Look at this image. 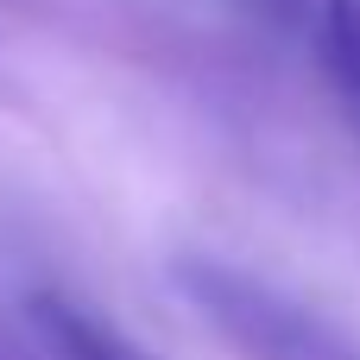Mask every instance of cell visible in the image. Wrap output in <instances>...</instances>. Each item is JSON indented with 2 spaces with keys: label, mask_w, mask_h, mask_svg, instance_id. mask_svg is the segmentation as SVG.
<instances>
[{
  "label": "cell",
  "mask_w": 360,
  "mask_h": 360,
  "mask_svg": "<svg viewBox=\"0 0 360 360\" xmlns=\"http://www.w3.org/2000/svg\"><path fill=\"white\" fill-rule=\"evenodd\" d=\"M171 278L190 297V310L215 335H228L247 360H360V342L348 329H335L323 310L297 304L291 291L228 259H177Z\"/></svg>",
  "instance_id": "cell-1"
},
{
  "label": "cell",
  "mask_w": 360,
  "mask_h": 360,
  "mask_svg": "<svg viewBox=\"0 0 360 360\" xmlns=\"http://www.w3.org/2000/svg\"><path fill=\"white\" fill-rule=\"evenodd\" d=\"M25 323H32L44 360H146L120 329H108L89 304H76L63 291H32L25 297Z\"/></svg>",
  "instance_id": "cell-2"
},
{
  "label": "cell",
  "mask_w": 360,
  "mask_h": 360,
  "mask_svg": "<svg viewBox=\"0 0 360 360\" xmlns=\"http://www.w3.org/2000/svg\"><path fill=\"white\" fill-rule=\"evenodd\" d=\"M0 360H13V354H6V348H0Z\"/></svg>",
  "instance_id": "cell-5"
},
{
  "label": "cell",
  "mask_w": 360,
  "mask_h": 360,
  "mask_svg": "<svg viewBox=\"0 0 360 360\" xmlns=\"http://www.w3.org/2000/svg\"><path fill=\"white\" fill-rule=\"evenodd\" d=\"M247 6H253L259 19H278V25L297 19V13H310V0H247Z\"/></svg>",
  "instance_id": "cell-4"
},
{
  "label": "cell",
  "mask_w": 360,
  "mask_h": 360,
  "mask_svg": "<svg viewBox=\"0 0 360 360\" xmlns=\"http://www.w3.org/2000/svg\"><path fill=\"white\" fill-rule=\"evenodd\" d=\"M316 6V51L323 70L348 108V120L360 127V0H310Z\"/></svg>",
  "instance_id": "cell-3"
}]
</instances>
